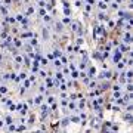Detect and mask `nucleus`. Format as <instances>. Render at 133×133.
I'll return each mask as SVG.
<instances>
[{
  "instance_id": "f257e3e1",
  "label": "nucleus",
  "mask_w": 133,
  "mask_h": 133,
  "mask_svg": "<svg viewBox=\"0 0 133 133\" xmlns=\"http://www.w3.org/2000/svg\"><path fill=\"white\" fill-rule=\"evenodd\" d=\"M102 34H104V31L101 28H98V31H95V37H102Z\"/></svg>"
},
{
  "instance_id": "7ed1b4c3",
  "label": "nucleus",
  "mask_w": 133,
  "mask_h": 133,
  "mask_svg": "<svg viewBox=\"0 0 133 133\" xmlns=\"http://www.w3.org/2000/svg\"><path fill=\"white\" fill-rule=\"evenodd\" d=\"M40 102H42V98H40V96H38L37 99H36V104H40Z\"/></svg>"
},
{
  "instance_id": "20e7f679",
  "label": "nucleus",
  "mask_w": 133,
  "mask_h": 133,
  "mask_svg": "<svg viewBox=\"0 0 133 133\" xmlns=\"http://www.w3.org/2000/svg\"><path fill=\"white\" fill-rule=\"evenodd\" d=\"M87 2H89V3H93V2H95V0H87Z\"/></svg>"
},
{
  "instance_id": "f03ea898",
  "label": "nucleus",
  "mask_w": 133,
  "mask_h": 133,
  "mask_svg": "<svg viewBox=\"0 0 133 133\" xmlns=\"http://www.w3.org/2000/svg\"><path fill=\"white\" fill-rule=\"evenodd\" d=\"M0 93H6V87H2L0 89Z\"/></svg>"
}]
</instances>
